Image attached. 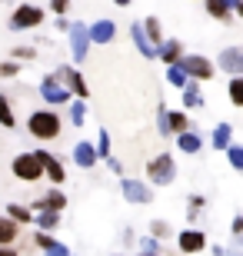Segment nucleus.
Masks as SVG:
<instances>
[{
  "label": "nucleus",
  "mask_w": 243,
  "mask_h": 256,
  "mask_svg": "<svg viewBox=\"0 0 243 256\" xmlns=\"http://www.w3.org/2000/svg\"><path fill=\"white\" fill-rule=\"evenodd\" d=\"M167 84H170V86H180V90H183V86H187L190 80L183 76V70H180V66L173 64V66H167Z\"/></svg>",
  "instance_id": "nucleus-28"
},
{
  "label": "nucleus",
  "mask_w": 243,
  "mask_h": 256,
  "mask_svg": "<svg viewBox=\"0 0 243 256\" xmlns=\"http://www.w3.org/2000/svg\"><path fill=\"white\" fill-rule=\"evenodd\" d=\"M70 120H74V126H84V120H87L84 100H80V104H70Z\"/></svg>",
  "instance_id": "nucleus-33"
},
{
  "label": "nucleus",
  "mask_w": 243,
  "mask_h": 256,
  "mask_svg": "<svg viewBox=\"0 0 243 256\" xmlns=\"http://www.w3.org/2000/svg\"><path fill=\"white\" fill-rule=\"evenodd\" d=\"M150 233H153V240H167V236H173L170 223H163V220H153V223H150Z\"/></svg>",
  "instance_id": "nucleus-31"
},
{
  "label": "nucleus",
  "mask_w": 243,
  "mask_h": 256,
  "mask_svg": "<svg viewBox=\"0 0 243 256\" xmlns=\"http://www.w3.org/2000/svg\"><path fill=\"white\" fill-rule=\"evenodd\" d=\"M27 130L37 140H57L60 136V114L57 110H34L27 116Z\"/></svg>",
  "instance_id": "nucleus-1"
},
{
  "label": "nucleus",
  "mask_w": 243,
  "mask_h": 256,
  "mask_svg": "<svg viewBox=\"0 0 243 256\" xmlns=\"http://www.w3.org/2000/svg\"><path fill=\"white\" fill-rule=\"evenodd\" d=\"M0 124L7 126V130H10L14 124H17V120H14V110H10V100H7L4 94H0Z\"/></svg>",
  "instance_id": "nucleus-29"
},
{
  "label": "nucleus",
  "mask_w": 243,
  "mask_h": 256,
  "mask_svg": "<svg viewBox=\"0 0 243 256\" xmlns=\"http://www.w3.org/2000/svg\"><path fill=\"white\" fill-rule=\"evenodd\" d=\"M226 156H230V166H233V170H243V146L230 143V146H226Z\"/></svg>",
  "instance_id": "nucleus-32"
},
{
  "label": "nucleus",
  "mask_w": 243,
  "mask_h": 256,
  "mask_svg": "<svg viewBox=\"0 0 243 256\" xmlns=\"http://www.w3.org/2000/svg\"><path fill=\"white\" fill-rule=\"evenodd\" d=\"M74 163H77V166H84V170H90V166L97 163L94 146H90V143H77V146H74Z\"/></svg>",
  "instance_id": "nucleus-18"
},
{
  "label": "nucleus",
  "mask_w": 243,
  "mask_h": 256,
  "mask_svg": "<svg viewBox=\"0 0 243 256\" xmlns=\"http://www.w3.org/2000/svg\"><path fill=\"white\" fill-rule=\"evenodd\" d=\"M70 54H74L77 64H84L87 50H90V37H87V24H70Z\"/></svg>",
  "instance_id": "nucleus-7"
},
{
  "label": "nucleus",
  "mask_w": 243,
  "mask_h": 256,
  "mask_svg": "<svg viewBox=\"0 0 243 256\" xmlns=\"http://www.w3.org/2000/svg\"><path fill=\"white\" fill-rule=\"evenodd\" d=\"M233 143V126L230 124H216V130H213V150H226Z\"/></svg>",
  "instance_id": "nucleus-19"
},
{
  "label": "nucleus",
  "mask_w": 243,
  "mask_h": 256,
  "mask_svg": "<svg viewBox=\"0 0 243 256\" xmlns=\"http://www.w3.org/2000/svg\"><path fill=\"white\" fill-rule=\"evenodd\" d=\"M177 66L183 70V76H193V84H200V80H210L213 76V64L206 57H180Z\"/></svg>",
  "instance_id": "nucleus-5"
},
{
  "label": "nucleus",
  "mask_w": 243,
  "mask_h": 256,
  "mask_svg": "<svg viewBox=\"0 0 243 256\" xmlns=\"http://www.w3.org/2000/svg\"><path fill=\"white\" fill-rule=\"evenodd\" d=\"M177 246H180V253H200V250H206V236L200 233V230H183L177 236Z\"/></svg>",
  "instance_id": "nucleus-11"
},
{
  "label": "nucleus",
  "mask_w": 243,
  "mask_h": 256,
  "mask_svg": "<svg viewBox=\"0 0 243 256\" xmlns=\"http://www.w3.org/2000/svg\"><path fill=\"white\" fill-rule=\"evenodd\" d=\"M153 57H160L167 66H173L180 57H183V44H180V40H163V44L157 47V54H153Z\"/></svg>",
  "instance_id": "nucleus-15"
},
{
  "label": "nucleus",
  "mask_w": 243,
  "mask_h": 256,
  "mask_svg": "<svg viewBox=\"0 0 243 256\" xmlns=\"http://www.w3.org/2000/svg\"><path fill=\"white\" fill-rule=\"evenodd\" d=\"M113 34H117V27H113L110 20H97V24H90V27H87V37H90V44H110Z\"/></svg>",
  "instance_id": "nucleus-13"
},
{
  "label": "nucleus",
  "mask_w": 243,
  "mask_h": 256,
  "mask_svg": "<svg viewBox=\"0 0 243 256\" xmlns=\"http://www.w3.org/2000/svg\"><path fill=\"white\" fill-rule=\"evenodd\" d=\"M193 126H190V120H187V114H180V110H167V133H190Z\"/></svg>",
  "instance_id": "nucleus-17"
},
{
  "label": "nucleus",
  "mask_w": 243,
  "mask_h": 256,
  "mask_svg": "<svg viewBox=\"0 0 243 256\" xmlns=\"http://www.w3.org/2000/svg\"><path fill=\"white\" fill-rule=\"evenodd\" d=\"M183 104H187V106H203V96H200V84H193V80H190V84L183 86Z\"/></svg>",
  "instance_id": "nucleus-24"
},
{
  "label": "nucleus",
  "mask_w": 243,
  "mask_h": 256,
  "mask_svg": "<svg viewBox=\"0 0 243 256\" xmlns=\"http://www.w3.org/2000/svg\"><path fill=\"white\" fill-rule=\"evenodd\" d=\"M107 163H110V170H113V173H123V166H120V160H113V156H110V160H107Z\"/></svg>",
  "instance_id": "nucleus-41"
},
{
  "label": "nucleus",
  "mask_w": 243,
  "mask_h": 256,
  "mask_svg": "<svg viewBox=\"0 0 243 256\" xmlns=\"http://www.w3.org/2000/svg\"><path fill=\"white\" fill-rule=\"evenodd\" d=\"M230 230H233V236H240V233H243V216H236V220H233V226H230Z\"/></svg>",
  "instance_id": "nucleus-40"
},
{
  "label": "nucleus",
  "mask_w": 243,
  "mask_h": 256,
  "mask_svg": "<svg viewBox=\"0 0 243 256\" xmlns=\"http://www.w3.org/2000/svg\"><path fill=\"white\" fill-rule=\"evenodd\" d=\"M147 176H150V183H160V186L173 183V176H177V163H173V156H170V153L153 156L150 166H147Z\"/></svg>",
  "instance_id": "nucleus-2"
},
{
  "label": "nucleus",
  "mask_w": 243,
  "mask_h": 256,
  "mask_svg": "<svg viewBox=\"0 0 243 256\" xmlns=\"http://www.w3.org/2000/svg\"><path fill=\"white\" fill-rule=\"evenodd\" d=\"M230 104L243 106V76H233V80H230Z\"/></svg>",
  "instance_id": "nucleus-30"
},
{
  "label": "nucleus",
  "mask_w": 243,
  "mask_h": 256,
  "mask_svg": "<svg viewBox=\"0 0 243 256\" xmlns=\"http://www.w3.org/2000/svg\"><path fill=\"white\" fill-rule=\"evenodd\" d=\"M130 37H133V44H137V50H140L147 60H153V47L147 44V37H143V27L140 24H130Z\"/></svg>",
  "instance_id": "nucleus-20"
},
{
  "label": "nucleus",
  "mask_w": 243,
  "mask_h": 256,
  "mask_svg": "<svg viewBox=\"0 0 243 256\" xmlns=\"http://www.w3.org/2000/svg\"><path fill=\"white\" fill-rule=\"evenodd\" d=\"M34 220H37L40 233H50V230L60 226V213H50V210H44V213H34Z\"/></svg>",
  "instance_id": "nucleus-21"
},
{
  "label": "nucleus",
  "mask_w": 243,
  "mask_h": 256,
  "mask_svg": "<svg viewBox=\"0 0 243 256\" xmlns=\"http://www.w3.org/2000/svg\"><path fill=\"white\" fill-rule=\"evenodd\" d=\"M120 190H123V196L130 200V203H150V200H153V190H150L147 183L130 180V176H123V180H120Z\"/></svg>",
  "instance_id": "nucleus-9"
},
{
  "label": "nucleus",
  "mask_w": 243,
  "mask_h": 256,
  "mask_svg": "<svg viewBox=\"0 0 243 256\" xmlns=\"http://www.w3.org/2000/svg\"><path fill=\"white\" fill-rule=\"evenodd\" d=\"M140 27H143V37H147V44L153 47V54H157V47L163 44V34H160V20H157V17H147Z\"/></svg>",
  "instance_id": "nucleus-16"
},
{
  "label": "nucleus",
  "mask_w": 243,
  "mask_h": 256,
  "mask_svg": "<svg viewBox=\"0 0 243 256\" xmlns=\"http://www.w3.org/2000/svg\"><path fill=\"white\" fill-rule=\"evenodd\" d=\"M57 80H60V86H64V90H67V94H70V96H80V100H87V94H90V90H87V84H84V76H80V74H77V70H74V66H60V70H57Z\"/></svg>",
  "instance_id": "nucleus-6"
},
{
  "label": "nucleus",
  "mask_w": 243,
  "mask_h": 256,
  "mask_svg": "<svg viewBox=\"0 0 243 256\" xmlns=\"http://www.w3.org/2000/svg\"><path fill=\"white\" fill-rule=\"evenodd\" d=\"M47 256H70V250H67V246H60V243H54V246L47 250Z\"/></svg>",
  "instance_id": "nucleus-38"
},
{
  "label": "nucleus",
  "mask_w": 243,
  "mask_h": 256,
  "mask_svg": "<svg viewBox=\"0 0 243 256\" xmlns=\"http://www.w3.org/2000/svg\"><path fill=\"white\" fill-rule=\"evenodd\" d=\"M34 240H37V246H40V250H50V246L57 243V240H54V236H47V233H37Z\"/></svg>",
  "instance_id": "nucleus-35"
},
{
  "label": "nucleus",
  "mask_w": 243,
  "mask_h": 256,
  "mask_svg": "<svg viewBox=\"0 0 243 256\" xmlns=\"http://www.w3.org/2000/svg\"><path fill=\"white\" fill-rule=\"evenodd\" d=\"M206 14L216 20H226L230 14H233V4H226V0H216V4H206Z\"/></svg>",
  "instance_id": "nucleus-25"
},
{
  "label": "nucleus",
  "mask_w": 243,
  "mask_h": 256,
  "mask_svg": "<svg viewBox=\"0 0 243 256\" xmlns=\"http://www.w3.org/2000/svg\"><path fill=\"white\" fill-rule=\"evenodd\" d=\"M177 140H180V150H183V153H200V146H203V140H200L193 130H190V133H180Z\"/></svg>",
  "instance_id": "nucleus-22"
},
{
  "label": "nucleus",
  "mask_w": 243,
  "mask_h": 256,
  "mask_svg": "<svg viewBox=\"0 0 243 256\" xmlns=\"http://www.w3.org/2000/svg\"><path fill=\"white\" fill-rule=\"evenodd\" d=\"M10 173H14L20 183H37L40 176H44V170H40V163H37V156H34V153H20V156H14Z\"/></svg>",
  "instance_id": "nucleus-3"
},
{
  "label": "nucleus",
  "mask_w": 243,
  "mask_h": 256,
  "mask_svg": "<svg viewBox=\"0 0 243 256\" xmlns=\"http://www.w3.org/2000/svg\"><path fill=\"white\" fill-rule=\"evenodd\" d=\"M213 256H226V250L223 246H213Z\"/></svg>",
  "instance_id": "nucleus-43"
},
{
  "label": "nucleus",
  "mask_w": 243,
  "mask_h": 256,
  "mask_svg": "<svg viewBox=\"0 0 243 256\" xmlns=\"http://www.w3.org/2000/svg\"><path fill=\"white\" fill-rule=\"evenodd\" d=\"M40 96L47 100V104H70V94H67L64 86H60V80L57 76H44V84H40Z\"/></svg>",
  "instance_id": "nucleus-10"
},
{
  "label": "nucleus",
  "mask_w": 243,
  "mask_h": 256,
  "mask_svg": "<svg viewBox=\"0 0 243 256\" xmlns=\"http://www.w3.org/2000/svg\"><path fill=\"white\" fill-rule=\"evenodd\" d=\"M94 153H97V160H110V133L107 130H100V140H97Z\"/></svg>",
  "instance_id": "nucleus-27"
},
{
  "label": "nucleus",
  "mask_w": 243,
  "mask_h": 256,
  "mask_svg": "<svg viewBox=\"0 0 243 256\" xmlns=\"http://www.w3.org/2000/svg\"><path fill=\"white\" fill-rule=\"evenodd\" d=\"M64 206H67V196H64L60 190H50L47 196H40L30 210H37V213H44V210H50V213H60Z\"/></svg>",
  "instance_id": "nucleus-14"
},
{
  "label": "nucleus",
  "mask_w": 243,
  "mask_h": 256,
  "mask_svg": "<svg viewBox=\"0 0 243 256\" xmlns=\"http://www.w3.org/2000/svg\"><path fill=\"white\" fill-rule=\"evenodd\" d=\"M34 156H37L40 170L47 173V180H50V183H64V180H67V173H64V163L57 160V156H50L47 150H34Z\"/></svg>",
  "instance_id": "nucleus-8"
},
{
  "label": "nucleus",
  "mask_w": 243,
  "mask_h": 256,
  "mask_svg": "<svg viewBox=\"0 0 243 256\" xmlns=\"http://www.w3.org/2000/svg\"><path fill=\"white\" fill-rule=\"evenodd\" d=\"M137 256H150V253H137Z\"/></svg>",
  "instance_id": "nucleus-44"
},
{
  "label": "nucleus",
  "mask_w": 243,
  "mask_h": 256,
  "mask_svg": "<svg viewBox=\"0 0 243 256\" xmlns=\"http://www.w3.org/2000/svg\"><path fill=\"white\" fill-rule=\"evenodd\" d=\"M67 7H70L67 0H54V4H50V10H54L57 17H64V14H67Z\"/></svg>",
  "instance_id": "nucleus-37"
},
{
  "label": "nucleus",
  "mask_w": 243,
  "mask_h": 256,
  "mask_svg": "<svg viewBox=\"0 0 243 256\" xmlns=\"http://www.w3.org/2000/svg\"><path fill=\"white\" fill-rule=\"evenodd\" d=\"M7 213H10V223H30V220H34V213H30L27 206H20V203H10Z\"/></svg>",
  "instance_id": "nucleus-26"
},
{
  "label": "nucleus",
  "mask_w": 243,
  "mask_h": 256,
  "mask_svg": "<svg viewBox=\"0 0 243 256\" xmlns=\"http://www.w3.org/2000/svg\"><path fill=\"white\" fill-rule=\"evenodd\" d=\"M37 24H44V7H37V4H20L14 14H10V30H30L37 27Z\"/></svg>",
  "instance_id": "nucleus-4"
},
{
  "label": "nucleus",
  "mask_w": 243,
  "mask_h": 256,
  "mask_svg": "<svg viewBox=\"0 0 243 256\" xmlns=\"http://www.w3.org/2000/svg\"><path fill=\"white\" fill-rule=\"evenodd\" d=\"M37 57V50H30V47H14V60H34Z\"/></svg>",
  "instance_id": "nucleus-34"
},
{
  "label": "nucleus",
  "mask_w": 243,
  "mask_h": 256,
  "mask_svg": "<svg viewBox=\"0 0 243 256\" xmlns=\"http://www.w3.org/2000/svg\"><path fill=\"white\" fill-rule=\"evenodd\" d=\"M0 76H17V64H14V60L0 64Z\"/></svg>",
  "instance_id": "nucleus-36"
},
{
  "label": "nucleus",
  "mask_w": 243,
  "mask_h": 256,
  "mask_svg": "<svg viewBox=\"0 0 243 256\" xmlns=\"http://www.w3.org/2000/svg\"><path fill=\"white\" fill-rule=\"evenodd\" d=\"M0 256H17V250L14 246H0Z\"/></svg>",
  "instance_id": "nucleus-42"
},
{
  "label": "nucleus",
  "mask_w": 243,
  "mask_h": 256,
  "mask_svg": "<svg viewBox=\"0 0 243 256\" xmlns=\"http://www.w3.org/2000/svg\"><path fill=\"white\" fill-rule=\"evenodd\" d=\"M17 223H10V220H0V246H14V240H17Z\"/></svg>",
  "instance_id": "nucleus-23"
},
{
  "label": "nucleus",
  "mask_w": 243,
  "mask_h": 256,
  "mask_svg": "<svg viewBox=\"0 0 243 256\" xmlns=\"http://www.w3.org/2000/svg\"><path fill=\"white\" fill-rule=\"evenodd\" d=\"M203 203H206V200H203V196H196V193H193V196H190V206H193L196 213H200V206H203Z\"/></svg>",
  "instance_id": "nucleus-39"
},
{
  "label": "nucleus",
  "mask_w": 243,
  "mask_h": 256,
  "mask_svg": "<svg viewBox=\"0 0 243 256\" xmlns=\"http://www.w3.org/2000/svg\"><path fill=\"white\" fill-rule=\"evenodd\" d=\"M216 64L223 66V70H226V74H230V76H240V74H243V50H236V47L223 50Z\"/></svg>",
  "instance_id": "nucleus-12"
}]
</instances>
